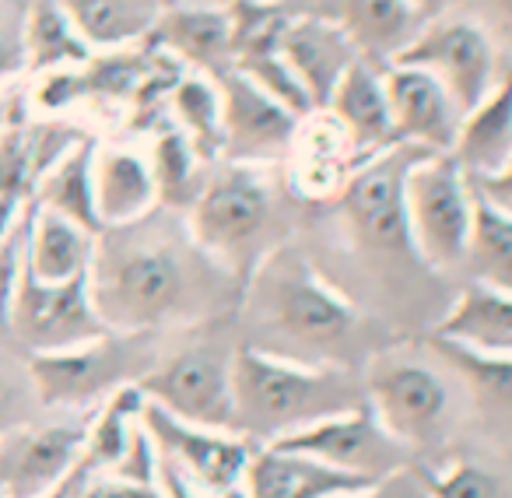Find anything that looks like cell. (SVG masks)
Masks as SVG:
<instances>
[{"label":"cell","mask_w":512,"mask_h":498,"mask_svg":"<svg viewBox=\"0 0 512 498\" xmlns=\"http://www.w3.org/2000/svg\"><path fill=\"white\" fill-rule=\"evenodd\" d=\"M25 242H29V218L0 246V330H8L11 323V306H15L18 281L25 271Z\"/></svg>","instance_id":"obj_37"},{"label":"cell","mask_w":512,"mask_h":498,"mask_svg":"<svg viewBox=\"0 0 512 498\" xmlns=\"http://www.w3.org/2000/svg\"><path fill=\"white\" fill-rule=\"evenodd\" d=\"M463 267L470 271V285L512 295V218L484 200L474 204V228H470Z\"/></svg>","instance_id":"obj_33"},{"label":"cell","mask_w":512,"mask_h":498,"mask_svg":"<svg viewBox=\"0 0 512 498\" xmlns=\"http://www.w3.org/2000/svg\"><path fill=\"white\" fill-rule=\"evenodd\" d=\"M92 53L144 46L162 18V0H57Z\"/></svg>","instance_id":"obj_25"},{"label":"cell","mask_w":512,"mask_h":498,"mask_svg":"<svg viewBox=\"0 0 512 498\" xmlns=\"http://www.w3.org/2000/svg\"><path fill=\"white\" fill-rule=\"evenodd\" d=\"M400 67H418L439 78L460 113L474 109L498 81V53L491 32L474 18L446 15L425 22L418 36L393 57Z\"/></svg>","instance_id":"obj_10"},{"label":"cell","mask_w":512,"mask_h":498,"mask_svg":"<svg viewBox=\"0 0 512 498\" xmlns=\"http://www.w3.org/2000/svg\"><path fill=\"white\" fill-rule=\"evenodd\" d=\"M43 179V162L36 151V130L25 120L22 106L11 102L0 127V197L25 204Z\"/></svg>","instance_id":"obj_35"},{"label":"cell","mask_w":512,"mask_h":498,"mask_svg":"<svg viewBox=\"0 0 512 498\" xmlns=\"http://www.w3.org/2000/svg\"><path fill=\"white\" fill-rule=\"evenodd\" d=\"M421 155L428 151L411 148V144H393L379 155L362 158L337 193L351 235L372 253H411L414 257L404 211V179Z\"/></svg>","instance_id":"obj_8"},{"label":"cell","mask_w":512,"mask_h":498,"mask_svg":"<svg viewBox=\"0 0 512 498\" xmlns=\"http://www.w3.org/2000/svg\"><path fill=\"white\" fill-rule=\"evenodd\" d=\"M232 355L235 351L190 348L155 362L137 390L144 400L162 407L165 414L186 425L235 432V397H232Z\"/></svg>","instance_id":"obj_9"},{"label":"cell","mask_w":512,"mask_h":498,"mask_svg":"<svg viewBox=\"0 0 512 498\" xmlns=\"http://www.w3.org/2000/svg\"><path fill=\"white\" fill-rule=\"evenodd\" d=\"M488 4H491V11H495L502 36L509 39V46H512V0H488Z\"/></svg>","instance_id":"obj_45"},{"label":"cell","mask_w":512,"mask_h":498,"mask_svg":"<svg viewBox=\"0 0 512 498\" xmlns=\"http://www.w3.org/2000/svg\"><path fill=\"white\" fill-rule=\"evenodd\" d=\"M148 162H151V172H155L158 207L190 211V207L197 204L200 190H204L207 176H211V162L193 148L190 137L172 127V123L158 127L155 141H151V151H148Z\"/></svg>","instance_id":"obj_29"},{"label":"cell","mask_w":512,"mask_h":498,"mask_svg":"<svg viewBox=\"0 0 512 498\" xmlns=\"http://www.w3.org/2000/svg\"><path fill=\"white\" fill-rule=\"evenodd\" d=\"M235 435L271 446L320 418L365 407L362 372L242 344L232 355Z\"/></svg>","instance_id":"obj_2"},{"label":"cell","mask_w":512,"mask_h":498,"mask_svg":"<svg viewBox=\"0 0 512 498\" xmlns=\"http://www.w3.org/2000/svg\"><path fill=\"white\" fill-rule=\"evenodd\" d=\"M372 484L379 481L337 474L309 456L285 453L274 446H256L246 477H242V488L249 498H330L337 491H358L372 488Z\"/></svg>","instance_id":"obj_22"},{"label":"cell","mask_w":512,"mask_h":498,"mask_svg":"<svg viewBox=\"0 0 512 498\" xmlns=\"http://www.w3.org/2000/svg\"><path fill=\"white\" fill-rule=\"evenodd\" d=\"M92 183L102 232L106 228L137 225V221L151 218V211L158 207L155 172H151L148 151L127 148V144L95 148Z\"/></svg>","instance_id":"obj_19"},{"label":"cell","mask_w":512,"mask_h":498,"mask_svg":"<svg viewBox=\"0 0 512 498\" xmlns=\"http://www.w3.org/2000/svg\"><path fill=\"white\" fill-rule=\"evenodd\" d=\"M432 337L484 355H512V295L467 285L432 327Z\"/></svg>","instance_id":"obj_26"},{"label":"cell","mask_w":512,"mask_h":498,"mask_svg":"<svg viewBox=\"0 0 512 498\" xmlns=\"http://www.w3.org/2000/svg\"><path fill=\"white\" fill-rule=\"evenodd\" d=\"M148 43L176 57L186 71L218 78L232 67V18L225 4L165 8Z\"/></svg>","instance_id":"obj_18"},{"label":"cell","mask_w":512,"mask_h":498,"mask_svg":"<svg viewBox=\"0 0 512 498\" xmlns=\"http://www.w3.org/2000/svg\"><path fill=\"white\" fill-rule=\"evenodd\" d=\"M4 116H8V102H0V127H4Z\"/></svg>","instance_id":"obj_47"},{"label":"cell","mask_w":512,"mask_h":498,"mask_svg":"<svg viewBox=\"0 0 512 498\" xmlns=\"http://www.w3.org/2000/svg\"><path fill=\"white\" fill-rule=\"evenodd\" d=\"M432 348L467 383L477 404L488 407V414H512V355H484L442 337H432Z\"/></svg>","instance_id":"obj_34"},{"label":"cell","mask_w":512,"mask_h":498,"mask_svg":"<svg viewBox=\"0 0 512 498\" xmlns=\"http://www.w3.org/2000/svg\"><path fill=\"white\" fill-rule=\"evenodd\" d=\"M271 446L285 449V453L309 456V460L323 463V467L337 470V474L362 477V481H386V477L407 470V449L397 446L376 425L369 407L320 418L313 425L299 428V432L285 435V439L271 442Z\"/></svg>","instance_id":"obj_11"},{"label":"cell","mask_w":512,"mask_h":498,"mask_svg":"<svg viewBox=\"0 0 512 498\" xmlns=\"http://www.w3.org/2000/svg\"><path fill=\"white\" fill-rule=\"evenodd\" d=\"M165 109L172 116V127L183 130L193 148L211 165H218V158L225 155V120H221L218 81L211 74L186 71L172 88Z\"/></svg>","instance_id":"obj_31"},{"label":"cell","mask_w":512,"mask_h":498,"mask_svg":"<svg viewBox=\"0 0 512 498\" xmlns=\"http://www.w3.org/2000/svg\"><path fill=\"white\" fill-rule=\"evenodd\" d=\"M421 498H498V481L470 460H453L442 467L407 463Z\"/></svg>","instance_id":"obj_36"},{"label":"cell","mask_w":512,"mask_h":498,"mask_svg":"<svg viewBox=\"0 0 512 498\" xmlns=\"http://www.w3.org/2000/svg\"><path fill=\"white\" fill-rule=\"evenodd\" d=\"M71 498H162V488H151V484H134V481H123V477L113 474H102L92 477L78 495Z\"/></svg>","instance_id":"obj_40"},{"label":"cell","mask_w":512,"mask_h":498,"mask_svg":"<svg viewBox=\"0 0 512 498\" xmlns=\"http://www.w3.org/2000/svg\"><path fill=\"white\" fill-rule=\"evenodd\" d=\"M414 8V15L421 18V22H435V18H446L453 15L456 8H460L463 0H407Z\"/></svg>","instance_id":"obj_42"},{"label":"cell","mask_w":512,"mask_h":498,"mask_svg":"<svg viewBox=\"0 0 512 498\" xmlns=\"http://www.w3.org/2000/svg\"><path fill=\"white\" fill-rule=\"evenodd\" d=\"M88 425L57 421L29 425L0 435V495L4 498H50L85 470Z\"/></svg>","instance_id":"obj_12"},{"label":"cell","mask_w":512,"mask_h":498,"mask_svg":"<svg viewBox=\"0 0 512 498\" xmlns=\"http://www.w3.org/2000/svg\"><path fill=\"white\" fill-rule=\"evenodd\" d=\"M400 474H404V470H400ZM393 477H397V474H393ZM393 477H386V481L372 484V488H358V491H337V495H330V498H390Z\"/></svg>","instance_id":"obj_44"},{"label":"cell","mask_w":512,"mask_h":498,"mask_svg":"<svg viewBox=\"0 0 512 498\" xmlns=\"http://www.w3.org/2000/svg\"><path fill=\"white\" fill-rule=\"evenodd\" d=\"M274 228H278V197H274L267 165H211L197 204L186 211L190 242L239 288L249 285L256 267L274 249L285 246Z\"/></svg>","instance_id":"obj_3"},{"label":"cell","mask_w":512,"mask_h":498,"mask_svg":"<svg viewBox=\"0 0 512 498\" xmlns=\"http://www.w3.org/2000/svg\"><path fill=\"white\" fill-rule=\"evenodd\" d=\"M95 239L74 221L32 204L29 214V242H25V271L43 285H67V281L88 278L95 257Z\"/></svg>","instance_id":"obj_24"},{"label":"cell","mask_w":512,"mask_h":498,"mask_svg":"<svg viewBox=\"0 0 512 498\" xmlns=\"http://www.w3.org/2000/svg\"><path fill=\"white\" fill-rule=\"evenodd\" d=\"M200 267H214L197 246L186 253L165 235L141 232V221L106 228L95 239L88 295L109 334L151 337L169 327L211 320V295Z\"/></svg>","instance_id":"obj_1"},{"label":"cell","mask_w":512,"mask_h":498,"mask_svg":"<svg viewBox=\"0 0 512 498\" xmlns=\"http://www.w3.org/2000/svg\"><path fill=\"white\" fill-rule=\"evenodd\" d=\"M281 57L292 67L313 113H320L327 109L330 95L341 85L348 67L358 60V50L337 18L292 15L285 36H281Z\"/></svg>","instance_id":"obj_17"},{"label":"cell","mask_w":512,"mask_h":498,"mask_svg":"<svg viewBox=\"0 0 512 498\" xmlns=\"http://www.w3.org/2000/svg\"><path fill=\"white\" fill-rule=\"evenodd\" d=\"M18 211H22V204L0 197V246H4V239L18 228Z\"/></svg>","instance_id":"obj_43"},{"label":"cell","mask_w":512,"mask_h":498,"mask_svg":"<svg viewBox=\"0 0 512 498\" xmlns=\"http://www.w3.org/2000/svg\"><path fill=\"white\" fill-rule=\"evenodd\" d=\"M449 155L467 176H488L512 158V67H505L495 88L463 113Z\"/></svg>","instance_id":"obj_23"},{"label":"cell","mask_w":512,"mask_h":498,"mask_svg":"<svg viewBox=\"0 0 512 498\" xmlns=\"http://www.w3.org/2000/svg\"><path fill=\"white\" fill-rule=\"evenodd\" d=\"M141 411H144V393L137 390V383H127L120 390H113L95 411L92 425H88V442H85V460L81 470L92 474H116L120 463L127 460L134 435L141 432Z\"/></svg>","instance_id":"obj_30"},{"label":"cell","mask_w":512,"mask_h":498,"mask_svg":"<svg viewBox=\"0 0 512 498\" xmlns=\"http://www.w3.org/2000/svg\"><path fill=\"white\" fill-rule=\"evenodd\" d=\"M148 337L102 334L81 348L29 355V376L46 407H78L106 400L113 390L137 383L151 369V355H141L137 344Z\"/></svg>","instance_id":"obj_7"},{"label":"cell","mask_w":512,"mask_h":498,"mask_svg":"<svg viewBox=\"0 0 512 498\" xmlns=\"http://www.w3.org/2000/svg\"><path fill=\"white\" fill-rule=\"evenodd\" d=\"M337 22L355 43L358 57L376 67H390L425 25L407 0H337Z\"/></svg>","instance_id":"obj_27"},{"label":"cell","mask_w":512,"mask_h":498,"mask_svg":"<svg viewBox=\"0 0 512 498\" xmlns=\"http://www.w3.org/2000/svg\"><path fill=\"white\" fill-rule=\"evenodd\" d=\"M474 204V186L453 155H421L411 165L404 179V211L418 264L428 271L463 267Z\"/></svg>","instance_id":"obj_6"},{"label":"cell","mask_w":512,"mask_h":498,"mask_svg":"<svg viewBox=\"0 0 512 498\" xmlns=\"http://www.w3.org/2000/svg\"><path fill=\"white\" fill-rule=\"evenodd\" d=\"M25 46V71L50 74L67 71V67H85L92 60L88 43L78 36L71 18L64 15L57 0H36L29 8V22L22 32Z\"/></svg>","instance_id":"obj_32"},{"label":"cell","mask_w":512,"mask_h":498,"mask_svg":"<svg viewBox=\"0 0 512 498\" xmlns=\"http://www.w3.org/2000/svg\"><path fill=\"white\" fill-rule=\"evenodd\" d=\"M242 292L253 295L267 327L299 348L320 351V362H341L337 348L351 344L362 330L355 302L337 292L292 242L274 249Z\"/></svg>","instance_id":"obj_4"},{"label":"cell","mask_w":512,"mask_h":498,"mask_svg":"<svg viewBox=\"0 0 512 498\" xmlns=\"http://www.w3.org/2000/svg\"><path fill=\"white\" fill-rule=\"evenodd\" d=\"M85 102V85H81V67H67V71H50L43 74L36 88V109L57 116L64 109Z\"/></svg>","instance_id":"obj_38"},{"label":"cell","mask_w":512,"mask_h":498,"mask_svg":"<svg viewBox=\"0 0 512 498\" xmlns=\"http://www.w3.org/2000/svg\"><path fill=\"white\" fill-rule=\"evenodd\" d=\"M221 88V120H225V162L271 165L274 158H285L292 151L295 130L302 116L281 106L274 95H267L253 78L228 67L218 74Z\"/></svg>","instance_id":"obj_15"},{"label":"cell","mask_w":512,"mask_h":498,"mask_svg":"<svg viewBox=\"0 0 512 498\" xmlns=\"http://www.w3.org/2000/svg\"><path fill=\"white\" fill-rule=\"evenodd\" d=\"M15 71H25V46H22V36L11 39L0 32V81L11 78Z\"/></svg>","instance_id":"obj_41"},{"label":"cell","mask_w":512,"mask_h":498,"mask_svg":"<svg viewBox=\"0 0 512 498\" xmlns=\"http://www.w3.org/2000/svg\"><path fill=\"white\" fill-rule=\"evenodd\" d=\"M211 498H249V495H246V488H242V484H235V488L218 491V495H211Z\"/></svg>","instance_id":"obj_46"},{"label":"cell","mask_w":512,"mask_h":498,"mask_svg":"<svg viewBox=\"0 0 512 498\" xmlns=\"http://www.w3.org/2000/svg\"><path fill=\"white\" fill-rule=\"evenodd\" d=\"M8 330H15L29 355L81 348V344L109 334L95 316L88 278L67 281V285H43L29 271H22V281H18Z\"/></svg>","instance_id":"obj_13"},{"label":"cell","mask_w":512,"mask_h":498,"mask_svg":"<svg viewBox=\"0 0 512 498\" xmlns=\"http://www.w3.org/2000/svg\"><path fill=\"white\" fill-rule=\"evenodd\" d=\"M141 425L148 428L158 456L176 463L207 495H218V491L242 484L249 460L256 453V442L242 439V435L186 425V421L172 418V414H165L162 407L148 404V400H144Z\"/></svg>","instance_id":"obj_14"},{"label":"cell","mask_w":512,"mask_h":498,"mask_svg":"<svg viewBox=\"0 0 512 498\" xmlns=\"http://www.w3.org/2000/svg\"><path fill=\"white\" fill-rule=\"evenodd\" d=\"M288 158H292V186L309 200L337 197L355 165L362 162L355 144L327 109L302 116Z\"/></svg>","instance_id":"obj_20"},{"label":"cell","mask_w":512,"mask_h":498,"mask_svg":"<svg viewBox=\"0 0 512 498\" xmlns=\"http://www.w3.org/2000/svg\"><path fill=\"white\" fill-rule=\"evenodd\" d=\"M365 407L397 446L421 449L446 435L453 418V386L435 365L411 355H372L362 369Z\"/></svg>","instance_id":"obj_5"},{"label":"cell","mask_w":512,"mask_h":498,"mask_svg":"<svg viewBox=\"0 0 512 498\" xmlns=\"http://www.w3.org/2000/svg\"><path fill=\"white\" fill-rule=\"evenodd\" d=\"M470 186H474V197L484 200L495 211L509 214L512 218V158L502 165V169L488 172V176H467Z\"/></svg>","instance_id":"obj_39"},{"label":"cell","mask_w":512,"mask_h":498,"mask_svg":"<svg viewBox=\"0 0 512 498\" xmlns=\"http://www.w3.org/2000/svg\"><path fill=\"white\" fill-rule=\"evenodd\" d=\"M95 148H99V144H95L92 137H81V141L39 179L36 193H32V204L74 221V225H81L85 232L102 235V221H99V211H95V183H92Z\"/></svg>","instance_id":"obj_28"},{"label":"cell","mask_w":512,"mask_h":498,"mask_svg":"<svg viewBox=\"0 0 512 498\" xmlns=\"http://www.w3.org/2000/svg\"><path fill=\"white\" fill-rule=\"evenodd\" d=\"M383 81L397 144H411L428 155H449L460 134L463 113L446 85L428 71L400 64L383 67Z\"/></svg>","instance_id":"obj_16"},{"label":"cell","mask_w":512,"mask_h":498,"mask_svg":"<svg viewBox=\"0 0 512 498\" xmlns=\"http://www.w3.org/2000/svg\"><path fill=\"white\" fill-rule=\"evenodd\" d=\"M327 113L341 123L348 141L355 144L358 158L379 155V151L397 144V137H393L390 99H386L383 67L369 64V60L358 57L355 64L348 67L341 85L330 95Z\"/></svg>","instance_id":"obj_21"}]
</instances>
